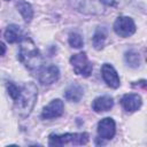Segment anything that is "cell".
<instances>
[{
  "mask_svg": "<svg viewBox=\"0 0 147 147\" xmlns=\"http://www.w3.org/2000/svg\"><path fill=\"white\" fill-rule=\"evenodd\" d=\"M6 1H9V0H6Z\"/></svg>",
  "mask_w": 147,
  "mask_h": 147,
  "instance_id": "cell-22",
  "label": "cell"
},
{
  "mask_svg": "<svg viewBox=\"0 0 147 147\" xmlns=\"http://www.w3.org/2000/svg\"><path fill=\"white\" fill-rule=\"evenodd\" d=\"M113 28H114L115 33L123 38L131 37L137 30L134 21L129 16H118Z\"/></svg>",
  "mask_w": 147,
  "mask_h": 147,
  "instance_id": "cell-6",
  "label": "cell"
},
{
  "mask_svg": "<svg viewBox=\"0 0 147 147\" xmlns=\"http://www.w3.org/2000/svg\"><path fill=\"white\" fill-rule=\"evenodd\" d=\"M84 95V88L79 84H71L67 87L64 91V98L65 100L70 102H78Z\"/></svg>",
  "mask_w": 147,
  "mask_h": 147,
  "instance_id": "cell-13",
  "label": "cell"
},
{
  "mask_svg": "<svg viewBox=\"0 0 147 147\" xmlns=\"http://www.w3.org/2000/svg\"><path fill=\"white\" fill-rule=\"evenodd\" d=\"M17 57L24 64V67L31 71H38L44 64V59L40 51L34 45L33 40L29 37L21 39Z\"/></svg>",
  "mask_w": 147,
  "mask_h": 147,
  "instance_id": "cell-1",
  "label": "cell"
},
{
  "mask_svg": "<svg viewBox=\"0 0 147 147\" xmlns=\"http://www.w3.org/2000/svg\"><path fill=\"white\" fill-rule=\"evenodd\" d=\"M5 38L9 44L17 42L21 39V29H20V26L15 25V24L8 25L6 31H5Z\"/></svg>",
  "mask_w": 147,
  "mask_h": 147,
  "instance_id": "cell-15",
  "label": "cell"
},
{
  "mask_svg": "<svg viewBox=\"0 0 147 147\" xmlns=\"http://www.w3.org/2000/svg\"><path fill=\"white\" fill-rule=\"evenodd\" d=\"M70 63L74 68L75 74L83 76V77H88L92 74L93 65L90 62L87 55L85 52L76 53L70 57Z\"/></svg>",
  "mask_w": 147,
  "mask_h": 147,
  "instance_id": "cell-5",
  "label": "cell"
},
{
  "mask_svg": "<svg viewBox=\"0 0 147 147\" xmlns=\"http://www.w3.org/2000/svg\"><path fill=\"white\" fill-rule=\"evenodd\" d=\"M103 2H105V5H108L110 7L118 8V7H123L126 3H129L130 0H103Z\"/></svg>",
  "mask_w": 147,
  "mask_h": 147,
  "instance_id": "cell-20",
  "label": "cell"
},
{
  "mask_svg": "<svg viewBox=\"0 0 147 147\" xmlns=\"http://www.w3.org/2000/svg\"><path fill=\"white\" fill-rule=\"evenodd\" d=\"M16 7H17V10L20 11V14L22 15V17L24 18L25 22H30L32 20V17H33V8L29 2L20 1L16 5Z\"/></svg>",
  "mask_w": 147,
  "mask_h": 147,
  "instance_id": "cell-16",
  "label": "cell"
},
{
  "mask_svg": "<svg viewBox=\"0 0 147 147\" xmlns=\"http://www.w3.org/2000/svg\"><path fill=\"white\" fill-rule=\"evenodd\" d=\"M37 98H38V88L36 84L32 82L24 83L21 86L17 99L14 101L15 113L22 118L28 117L36 105Z\"/></svg>",
  "mask_w": 147,
  "mask_h": 147,
  "instance_id": "cell-2",
  "label": "cell"
},
{
  "mask_svg": "<svg viewBox=\"0 0 147 147\" xmlns=\"http://www.w3.org/2000/svg\"><path fill=\"white\" fill-rule=\"evenodd\" d=\"M121 105L126 111L133 113L140 109L142 105V100H141V96L137 93H127L122 96Z\"/></svg>",
  "mask_w": 147,
  "mask_h": 147,
  "instance_id": "cell-11",
  "label": "cell"
},
{
  "mask_svg": "<svg viewBox=\"0 0 147 147\" xmlns=\"http://www.w3.org/2000/svg\"><path fill=\"white\" fill-rule=\"evenodd\" d=\"M6 51H7L6 45H5L3 42H1V41H0V56H3V55H5V53H6Z\"/></svg>",
  "mask_w": 147,
  "mask_h": 147,
  "instance_id": "cell-21",
  "label": "cell"
},
{
  "mask_svg": "<svg viewBox=\"0 0 147 147\" xmlns=\"http://www.w3.org/2000/svg\"><path fill=\"white\" fill-rule=\"evenodd\" d=\"M69 3L77 11L86 15H101L106 9L103 0H69Z\"/></svg>",
  "mask_w": 147,
  "mask_h": 147,
  "instance_id": "cell-4",
  "label": "cell"
},
{
  "mask_svg": "<svg viewBox=\"0 0 147 147\" xmlns=\"http://www.w3.org/2000/svg\"><path fill=\"white\" fill-rule=\"evenodd\" d=\"M6 87H7L8 95L15 101V100L17 99L18 94H20V90H21V87L17 86L14 82H7V83H6Z\"/></svg>",
  "mask_w": 147,
  "mask_h": 147,
  "instance_id": "cell-19",
  "label": "cell"
},
{
  "mask_svg": "<svg viewBox=\"0 0 147 147\" xmlns=\"http://www.w3.org/2000/svg\"><path fill=\"white\" fill-rule=\"evenodd\" d=\"M64 111V103L60 99L52 100L46 107H44L41 111V118L42 119H53L62 116Z\"/></svg>",
  "mask_w": 147,
  "mask_h": 147,
  "instance_id": "cell-9",
  "label": "cell"
},
{
  "mask_svg": "<svg viewBox=\"0 0 147 147\" xmlns=\"http://www.w3.org/2000/svg\"><path fill=\"white\" fill-rule=\"evenodd\" d=\"M60 78V70L56 65L49 64L47 67H41L38 70V79L42 85H52L56 83Z\"/></svg>",
  "mask_w": 147,
  "mask_h": 147,
  "instance_id": "cell-7",
  "label": "cell"
},
{
  "mask_svg": "<svg viewBox=\"0 0 147 147\" xmlns=\"http://www.w3.org/2000/svg\"><path fill=\"white\" fill-rule=\"evenodd\" d=\"M68 41H69V45L71 47H75V48H80L83 47L84 45V40H83V37L77 33V32H71L69 34V38H68Z\"/></svg>",
  "mask_w": 147,
  "mask_h": 147,
  "instance_id": "cell-18",
  "label": "cell"
},
{
  "mask_svg": "<svg viewBox=\"0 0 147 147\" xmlns=\"http://www.w3.org/2000/svg\"><path fill=\"white\" fill-rule=\"evenodd\" d=\"M101 75H102V78H103L105 83L109 87H111V88H118L119 87V85H121L119 76H118L116 69L111 64H109V63L102 64Z\"/></svg>",
  "mask_w": 147,
  "mask_h": 147,
  "instance_id": "cell-10",
  "label": "cell"
},
{
  "mask_svg": "<svg viewBox=\"0 0 147 147\" xmlns=\"http://www.w3.org/2000/svg\"><path fill=\"white\" fill-rule=\"evenodd\" d=\"M114 106V99L110 95H102L98 96L92 102V109L95 113H103L108 111Z\"/></svg>",
  "mask_w": 147,
  "mask_h": 147,
  "instance_id": "cell-12",
  "label": "cell"
},
{
  "mask_svg": "<svg viewBox=\"0 0 147 147\" xmlns=\"http://www.w3.org/2000/svg\"><path fill=\"white\" fill-rule=\"evenodd\" d=\"M107 36H108V31L105 26H98L96 28V30L93 34V38H92V42H93V46L95 49L100 51L103 48Z\"/></svg>",
  "mask_w": 147,
  "mask_h": 147,
  "instance_id": "cell-14",
  "label": "cell"
},
{
  "mask_svg": "<svg viewBox=\"0 0 147 147\" xmlns=\"http://www.w3.org/2000/svg\"><path fill=\"white\" fill-rule=\"evenodd\" d=\"M124 61H125L126 65H129L131 68H138L140 65V56H139V53H137L133 49L127 51L125 53V55H124Z\"/></svg>",
  "mask_w": 147,
  "mask_h": 147,
  "instance_id": "cell-17",
  "label": "cell"
},
{
  "mask_svg": "<svg viewBox=\"0 0 147 147\" xmlns=\"http://www.w3.org/2000/svg\"><path fill=\"white\" fill-rule=\"evenodd\" d=\"M88 133L80 132V133H64V134H55L52 133L48 137V145L49 146H80L86 145L88 142Z\"/></svg>",
  "mask_w": 147,
  "mask_h": 147,
  "instance_id": "cell-3",
  "label": "cell"
},
{
  "mask_svg": "<svg viewBox=\"0 0 147 147\" xmlns=\"http://www.w3.org/2000/svg\"><path fill=\"white\" fill-rule=\"evenodd\" d=\"M98 136L101 139L110 140L116 133V123L111 117H105L98 123Z\"/></svg>",
  "mask_w": 147,
  "mask_h": 147,
  "instance_id": "cell-8",
  "label": "cell"
}]
</instances>
